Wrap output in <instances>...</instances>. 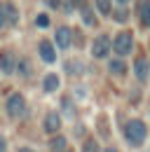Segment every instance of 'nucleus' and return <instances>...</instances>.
Instances as JSON below:
<instances>
[{"instance_id": "nucleus-1", "label": "nucleus", "mask_w": 150, "mask_h": 152, "mask_svg": "<svg viewBox=\"0 0 150 152\" xmlns=\"http://www.w3.org/2000/svg\"><path fill=\"white\" fill-rule=\"evenodd\" d=\"M146 136H148V129H146V124H143L141 119H131V122H127V126H124V138L129 140V145H134V148L143 145Z\"/></svg>"}, {"instance_id": "nucleus-2", "label": "nucleus", "mask_w": 150, "mask_h": 152, "mask_svg": "<svg viewBox=\"0 0 150 152\" xmlns=\"http://www.w3.org/2000/svg\"><path fill=\"white\" fill-rule=\"evenodd\" d=\"M131 49H134V35H131L129 31L117 33L115 40H112V52L117 56H127V54H131Z\"/></svg>"}, {"instance_id": "nucleus-3", "label": "nucleus", "mask_w": 150, "mask_h": 152, "mask_svg": "<svg viewBox=\"0 0 150 152\" xmlns=\"http://www.w3.org/2000/svg\"><path fill=\"white\" fill-rule=\"evenodd\" d=\"M7 115L12 119H19V117L26 115V98L21 94H12L7 98Z\"/></svg>"}, {"instance_id": "nucleus-4", "label": "nucleus", "mask_w": 150, "mask_h": 152, "mask_svg": "<svg viewBox=\"0 0 150 152\" xmlns=\"http://www.w3.org/2000/svg\"><path fill=\"white\" fill-rule=\"evenodd\" d=\"M110 38L106 35V33H101V35H96L94 38V42H92V56H96V58H106L108 56V52H110Z\"/></svg>"}, {"instance_id": "nucleus-5", "label": "nucleus", "mask_w": 150, "mask_h": 152, "mask_svg": "<svg viewBox=\"0 0 150 152\" xmlns=\"http://www.w3.org/2000/svg\"><path fill=\"white\" fill-rule=\"evenodd\" d=\"M17 68V56L12 52H2L0 54V73L2 75H12Z\"/></svg>"}, {"instance_id": "nucleus-6", "label": "nucleus", "mask_w": 150, "mask_h": 152, "mask_svg": "<svg viewBox=\"0 0 150 152\" xmlns=\"http://www.w3.org/2000/svg\"><path fill=\"white\" fill-rule=\"evenodd\" d=\"M134 73L138 77V82H148L150 80V63L146 56H138L136 58V63H134Z\"/></svg>"}, {"instance_id": "nucleus-7", "label": "nucleus", "mask_w": 150, "mask_h": 152, "mask_svg": "<svg viewBox=\"0 0 150 152\" xmlns=\"http://www.w3.org/2000/svg\"><path fill=\"white\" fill-rule=\"evenodd\" d=\"M38 52H40V56H42L45 63H54L56 61V49H54V45H52L49 40H40Z\"/></svg>"}, {"instance_id": "nucleus-8", "label": "nucleus", "mask_w": 150, "mask_h": 152, "mask_svg": "<svg viewBox=\"0 0 150 152\" xmlns=\"http://www.w3.org/2000/svg\"><path fill=\"white\" fill-rule=\"evenodd\" d=\"M2 17H5V23L10 28H17L19 26V12H17V7H14V2H5L2 5Z\"/></svg>"}, {"instance_id": "nucleus-9", "label": "nucleus", "mask_w": 150, "mask_h": 152, "mask_svg": "<svg viewBox=\"0 0 150 152\" xmlns=\"http://www.w3.org/2000/svg\"><path fill=\"white\" fill-rule=\"evenodd\" d=\"M71 28H66V26H61V28H56V35H54V40H56V47L59 49H68L71 47Z\"/></svg>"}, {"instance_id": "nucleus-10", "label": "nucleus", "mask_w": 150, "mask_h": 152, "mask_svg": "<svg viewBox=\"0 0 150 152\" xmlns=\"http://www.w3.org/2000/svg\"><path fill=\"white\" fill-rule=\"evenodd\" d=\"M61 129V117L56 113H47V117H45V131L47 133H56Z\"/></svg>"}, {"instance_id": "nucleus-11", "label": "nucleus", "mask_w": 150, "mask_h": 152, "mask_svg": "<svg viewBox=\"0 0 150 152\" xmlns=\"http://www.w3.org/2000/svg\"><path fill=\"white\" fill-rule=\"evenodd\" d=\"M59 84H61V80H59L56 73H49V75L45 77V82H42V87H45V91H47V94H54L56 89H59Z\"/></svg>"}, {"instance_id": "nucleus-12", "label": "nucleus", "mask_w": 150, "mask_h": 152, "mask_svg": "<svg viewBox=\"0 0 150 152\" xmlns=\"http://www.w3.org/2000/svg\"><path fill=\"white\" fill-rule=\"evenodd\" d=\"M82 19H85V23H87V26H92V28H96V26H99V19H96V14H94L89 7H85V10H82Z\"/></svg>"}, {"instance_id": "nucleus-13", "label": "nucleus", "mask_w": 150, "mask_h": 152, "mask_svg": "<svg viewBox=\"0 0 150 152\" xmlns=\"http://www.w3.org/2000/svg\"><path fill=\"white\" fill-rule=\"evenodd\" d=\"M49 148L54 152H61V150H66V138L63 136H54L52 140H49Z\"/></svg>"}, {"instance_id": "nucleus-14", "label": "nucleus", "mask_w": 150, "mask_h": 152, "mask_svg": "<svg viewBox=\"0 0 150 152\" xmlns=\"http://www.w3.org/2000/svg\"><path fill=\"white\" fill-rule=\"evenodd\" d=\"M141 21L150 26V0H143L141 2Z\"/></svg>"}, {"instance_id": "nucleus-15", "label": "nucleus", "mask_w": 150, "mask_h": 152, "mask_svg": "<svg viewBox=\"0 0 150 152\" xmlns=\"http://www.w3.org/2000/svg\"><path fill=\"white\" fill-rule=\"evenodd\" d=\"M96 7L103 17H110L112 14V7H110V0H96Z\"/></svg>"}, {"instance_id": "nucleus-16", "label": "nucleus", "mask_w": 150, "mask_h": 152, "mask_svg": "<svg viewBox=\"0 0 150 152\" xmlns=\"http://www.w3.org/2000/svg\"><path fill=\"white\" fill-rule=\"evenodd\" d=\"M108 70H110L112 75H124V70H127V66H124L122 61H110V66H108Z\"/></svg>"}, {"instance_id": "nucleus-17", "label": "nucleus", "mask_w": 150, "mask_h": 152, "mask_svg": "<svg viewBox=\"0 0 150 152\" xmlns=\"http://www.w3.org/2000/svg\"><path fill=\"white\" fill-rule=\"evenodd\" d=\"M17 68H19V73H21L24 77H28V75H31V63H28L26 58H21V61H19V63H17Z\"/></svg>"}, {"instance_id": "nucleus-18", "label": "nucleus", "mask_w": 150, "mask_h": 152, "mask_svg": "<svg viewBox=\"0 0 150 152\" xmlns=\"http://www.w3.org/2000/svg\"><path fill=\"white\" fill-rule=\"evenodd\" d=\"M85 152H101V150H99V143H96L94 138L85 140Z\"/></svg>"}, {"instance_id": "nucleus-19", "label": "nucleus", "mask_w": 150, "mask_h": 152, "mask_svg": "<svg viewBox=\"0 0 150 152\" xmlns=\"http://www.w3.org/2000/svg\"><path fill=\"white\" fill-rule=\"evenodd\" d=\"M112 17H115V21H127L129 14H127V10H124V7H120V10H115V14H112Z\"/></svg>"}, {"instance_id": "nucleus-20", "label": "nucleus", "mask_w": 150, "mask_h": 152, "mask_svg": "<svg viewBox=\"0 0 150 152\" xmlns=\"http://www.w3.org/2000/svg\"><path fill=\"white\" fill-rule=\"evenodd\" d=\"M38 26H40V28H47V26H49V17H47V14H40V17H38Z\"/></svg>"}, {"instance_id": "nucleus-21", "label": "nucleus", "mask_w": 150, "mask_h": 152, "mask_svg": "<svg viewBox=\"0 0 150 152\" xmlns=\"http://www.w3.org/2000/svg\"><path fill=\"white\" fill-rule=\"evenodd\" d=\"M66 66H68V68H66V70H68V73H77V70H80V63H77V61H68V63H66Z\"/></svg>"}, {"instance_id": "nucleus-22", "label": "nucleus", "mask_w": 150, "mask_h": 152, "mask_svg": "<svg viewBox=\"0 0 150 152\" xmlns=\"http://www.w3.org/2000/svg\"><path fill=\"white\" fill-rule=\"evenodd\" d=\"M71 2H73V5H77V7H82V10L87 7V0H71Z\"/></svg>"}, {"instance_id": "nucleus-23", "label": "nucleus", "mask_w": 150, "mask_h": 152, "mask_svg": "<svg viewBox=\"0 0 150 152\" xmlns=\"http://www.w3.org/2000/svg\"><path fill=\"white\" fill-rule=\"evenodd\" d=\"M47 2H49V7H56V10L61 7V0H47Z\"/></svg>"}, {"instance_id": "nucleus-24", "label": "nucleus", "mask_w": 150, "mask_h": 152, "mask_svg": "<svg viewBox=\"0 0 150 152\" xmlns=\"http://www.w3.org/2000/svg\"><path fill=\"white\" fill-rule=\"evenodd\" d=\"M5 150H7V145H5V138L0 136V152H5Z\"/></svg>"}, {"instance_id": "nucleus-25", "label": "nucleus", "mask_w": 150, "mask_h": 152, "mask_svg": "<svg viewBox=\"0 0 150 152\" xmlns=\"http://www.w3.org/2000/svg\"><path fill=\"white\" fill-rule=\"evenodd\" d=\"M5 26V17H2V7H0V28Z\"/></svg>"}, {"instance_id": "nucleus-26", "label": "nucleus", "mask_w": 150, "mask_h": 152, "mask_svg": "<svg viewBox=\"0 0 150 152\" xmlns=\"http://www.w3.org/2000/svg\"><path fill=\"white\" fill-rule=\"evenodd\" d=\"M103 152H117V150H115V148H106Z\"/></svg>"}, {"instance_id": "nucleus-27", "label": "nucleus", "mask_w": 150, "mask_h": 152, "mask_svg": "<svg viewBox=\"0 0 150 152\" xmlns=\"http://www.w3.org/2000/svg\"><path fill=\"white\" fill-rule=\"evenodd\" d=\"M19 152H33V150H28V148H21V150H19Z\"/></svg>"}, {"instance_id": "nucleus-28", "label": "nucleus", "mask_w": 150, "mask_h": 152, "mask_svg": "<svg viewBox=\"0 0 150 152\" xmlns=\"http://www.w3.org/2000/svg\"><path fill=\"white\" fill-rule=\"evenodd\" d=\"M117 2H120V5H127V2H129V0H117Z\"/></svg>"}]
</instances>
